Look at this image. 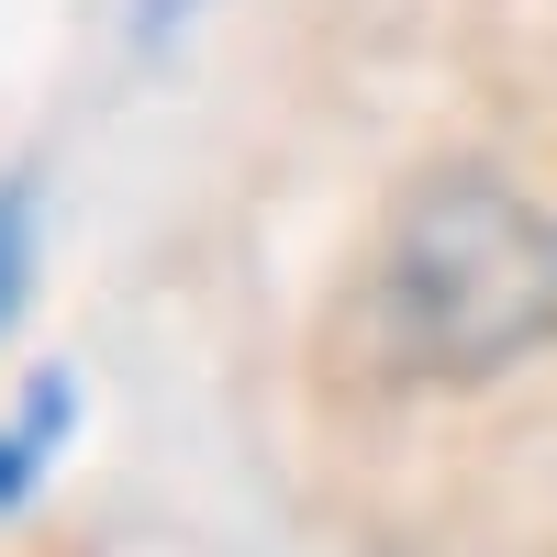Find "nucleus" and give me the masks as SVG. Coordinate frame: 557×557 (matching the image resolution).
<instances>
[{
    "mask_svg": "<svg viewBox=\"0 0 557 557\" xmlns=\"http://www.w3.org/2000/svg\"><path fill=\"white\" fill-rule=\"evenodd\" d=\"M178 12H190V0H146V12H134V23H146V34H168Z\"/></svg>",
    "mask_w": 557,
    "mask_h": 557,
    "instance_id": "20e7f679",
    "label": "nucleus"
},
{
    "mask_svg": "<svg viewBox=\"0 0 557 557\" xmlns=\"http://www.w3.org/2000/svg\"><path fill=\"white\" fill-rule=\"evenodd\" d=\"M23 278H34V201L12 190V178H0V323H12Z\"/></svg>",
    "mask_w": 557,
    "mask_h": 557,
    "instance_id": "7ed1b4c3",
    "label": "nucleus"
},
{
    "mask_svg": "<svg viewBox=\"0 0 557 557\" xmlns=\"http://www.w3.org/2000/svg\"><path fill=\"white\" fill-rule=\"evenodd\" d=\"M57 435H67V380H45V401L23 412V424H0V513L45 480V457H57Z\"/></svg>",
    "mask_w": 557,
    "mask_h": 557,
    "instance_id": "f03ea898",
    "label": "nucleus"
},
{
    "mask_svg": "<svg viewBox=\"0 0 557 557\" xmlns=\"http://www.w3.org/2000/svg\"><path fill=\"white\" fill-rule=\"evenodd\" d=\"M368 335L401 380H480L557 335V212L502 178H435L391 223L368 278Z\"/></svg>",
    "mask_w": 557,
    "mask_h": 557,
    "instance_id": "f257e3e1",
    "label": "nucleus"
}]
</instances>
